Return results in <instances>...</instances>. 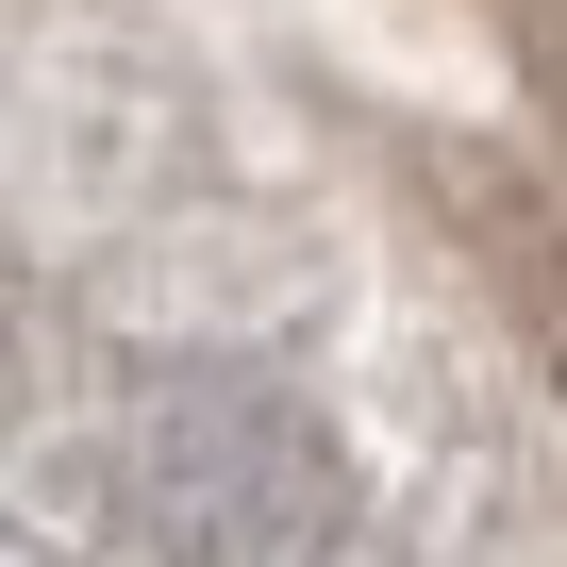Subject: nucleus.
Segmentation results:
<instances>
[{"instance_id":"obj_1","label":"nucleus","mask_w":567,"mask_h":567,"mask_svg":"<svg viewBox=\"0 0 567 567\" xmlns=\"http://www.w3.org/2000/svg\"><path fill=\"white\" fill-rule=\"evenodd\" d=\"M117 484H134V517H151L167 567H318L334 517H351L334 434L284 401V384H250V368H184V384H151Z\"/></svg>"}]
</instances>
